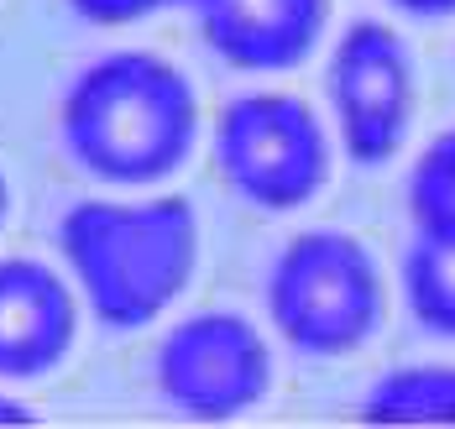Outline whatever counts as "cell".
Returning a JSON list of instances; mask_svg holds the SVG:
<instances>
[{"mask_svg":"<svg viewBox=\"0 0 455 429\" xmlns=\"http://www.w3.org/2000/svg\"><path fill=\"white\" fill-rule=\"evenodd\" d=\"M58 131L90 179L147 189L188 163L199 95L168 58L121 48L79 68L58 110Z\"/></svg>","mask_w":455,"mask_h":429,"instance_id":"6da1fadb","label":"cell"},{"mask_svg":"<svg viewBox=\"0 0 455 429\" xmlns=\"http://www.w3.org/2000/svg\"><path fill=\"white\" fill-rule=\"evenodd\" d=\"M58 251L105 330H147L183 298L199 262V220L179 194L79 199L58 220Z\"/></svg>","mask_w":455,"mask_h":429,"instance_id":"7a4b0ae2","label":"cell"},{"mask_svg":"<svg viewBox=\"0 0 455 429\" xmlns=\"http://www.w3.org/2000/svg\"><path fill=\"white\" fill-rule=\"evenodd\" d=\"M273 330L304 356H351L382 320V273L356 236L304 231L267 273Z\"/></svg>","mask_w":455,"mask_h":429,"instance_id":"3957f363","label":"cell"},{"mask_svg":"<svg viewBox=\"0 0 455 429\" xmlns=\"http://www.w3.org/2000/svg\"><path fill=\"white\" fill-rule=\"evenodd\" d=\"M215 168L251 210L288 215L309 204L330 179V137L299 95L251 90L215 121Z\"/></svg>","mask_w":455,"mask_h":429,"instance_id":"277c9868","label":"cell"},{"mask_svg":"<svg viewBox=\"0 0 455 429\" xmlns=\"http://www.w3.org/2000/svg\"><path fill=\"white\" fill-rule=\"evenodd\" d=\"M152 372L173 414L199 419V425H230L267 398L273 356H267L262 330L246 314L204 309L163 335Z\"/></svg>","mask_w":455,"mask_h":429,"instance_id":"5b68a950","label":"cell"},{"mask_svg":"<svg viewBox=\"0 0 455 429\" xmlns=\"http://www.w3.org/2000/svg\"><path fill=\"white\" fill-rule=\"evenodd\" d=\"M330 110L356 168H382L413 121V63L393 27L351 21L330 52Z\"/></svg>","mask_w":455,"mask_h":429,"instance_id":"8992f818","label":"cell"},{"mask_svg":"<svg viewBox=\"0 0 455 429\" xmlns=\"http://www.w3.org/2000/svg\"><path fill=\"white\" fill-rule=\"evenodd\" d=\"M79 330L74 288L37 257H0V382L47 377Z\"/></svg>","mask_w":455,"mask_h":429,"instance_id":"52a82bcc","label":"cell"},{"mask_svg":"<svg viewBox=\"0 0 455 429\" xmlns=\"http://www.w3.org/2000/svg\"><path fill=\"white\" fill-rule=\"evenodd\" d=\"M199 32L215 58L246 74L299 68L324 37L330 0H194Z\"/></svg>","mask_w":455,"mask_h":429,"instance_id":"ba28073f","label":"cell"},{"mask_svg":"<svg viewBox=\"0 0 455 429\" xmlns=\"http://www.w3.org/2000/svg\"><path fill=\"white\" fill-rule=\"evenodd\" d=\"M362 419L377 429H455V367H398L371 382Z\"/></svg>","mask_w":455,"mask_h":429,"instance_id":"9c48e42d","label":"cell"},{"mask_svg":"<svg viewBox=\"0 0 455 429\" xmlns=\"http://www.w3.org/2000/svg\"><path fill=\"white\" fill-rule=\"evenodd\" d=\"M409 314L440 340H455V236H419L403 257Z\"/></svg>","mask_w":455,"mask_h":429,"instance_id":"30bf717a","label":"cell"},{"mask_svg":"<svg viewBox=\"0 0 455 429\" xmlns=\"http://www.w3.org/2000/svg\"><path fill=\"white\" fill-rule=\"evenodd\" d=\"M409 215L419 236H455V126L419 152L409 173Z\"/></svg>","mask_w":455,"mask_h":429,"instance_id":"8fae6325","label":"cell"},{"mask_svg":"<svg viewBox=\"0 0 455 429\" xmlns=\"http://www.w3.org/2000/svg\"><path fill=\"white\" fill-rule=\"evenodd\" d=\"M74 16H84L90 27H132L147 16H163L173 5H194V0H68Z\"/></svg>","mask_w":455,"mask_h":429,"instance_id":"7c38bea8","label":"cell"},{"mask_svg":"<svg viewBox=\"0 0 455 429\" xmlns=\"http://www.w3.org/2000/svg\"><path fill=\"white\" fill-rule=\"evenodd\" d=\"M387 5L413 16V21H445V16H455V0H387Z\"/></svg>","mask_w":455,"mask_h":429,"instance_id":"4fadbf2b","label":"cell"},{"mask_svg":"<svg viewBox=\"0 0 455 429\" xmlns=\"http://www.w3.org/2000/svg\"><path fill=\"white\" fill-rule=\"evenodd\" d=\"M0 425L11 429V425H37V414L21 403V398H11V393H0Z\"/></svg>","mask_w":455,"mask_h":429,"instance_id":"5bb4252c","label":"cell"},{"mask_svg":"<svg viewBox=\"0 0 455 429\" xmlns=\"http://www.w3.org/2000/svg\"><path fill=\"white\" fill-rule=\"evenodd\" d=\"M5 210H11V184H5V173H0V226H5Z\"/></svg>","mask_w":455,"mask_h":429,"instance_id":"9a60e30c","label":"cell"}]
</instances>
